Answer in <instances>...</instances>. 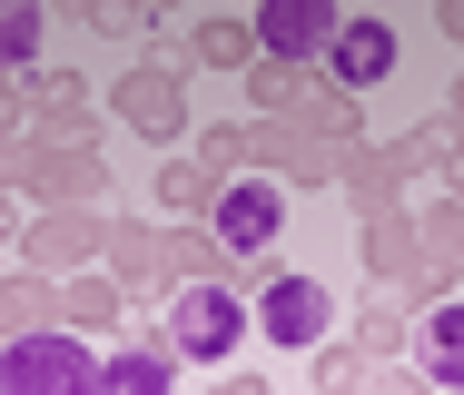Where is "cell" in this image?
I'll return each mask as SVG.
<instances>
[{"label":"cell","mask_w":464,"mask_h":395,"mask_svg":"<svg viewBox=\"0 0 464 395\" xmlns=\"http://www.w3.org/2000/svg\"><path fill=\"white\" fill-rule=\"evenodd\" d=\"M237 336H247V306L227 287H188L179 296V356H208V366H218Z\"/></svg>","instance_id":"obj_3"},{"label":"cell","mask_w":464,"mask_h":395,"mask_svg":"<svg viewBox=\"0 0 464 395\" xmlns=\"http://www.w3.org/2000/svg\"><path fill=\"white\" fill-rule=\"evenodd\" d=\"M30 50H40V10H30V0H10V60H30Z\"/></svg>","instance_id":"obj_9"},{"label":"cell","mask_w":464,"mask_h":395,"mask_svg":"<svg viewBox=\"0 0 464 395\" xmlns=\"http://www.w3.org/2000/svg\"><path fill=\"white\" fill-rule=\"evenodd\" d=\"M109 395H169V356H119L109 366Z\"/></svg>","instance_id":"obj_8"},{"label":"cell","mask_w":464,"mask_h":395,"mask_svg":"<svg viewBox=\"0 0 464 395\" xmlns=\"http://www.w3.org/2000/svg\"><path fill=\"white\" fill-rule=\"evenodd\" d=\"M425 376H445V386H464V306H445V316H425Z\"/></svg>","instance_id":"obj_7"},{"label":"cell","mask_w":464,"mask_h":395,"mask_svg":"<svg viewBox=\"0 0 464 395\" xmlns=\"http://www.w3.org/2000/svg\"><path fill=\"white\" fill-rule=\"evenodd\" d=\"M277 217H286V198L267 188V178H237V188H227V207H218V237H227L237 257H257V247L277 237Z\"/></svg>","instance_id":"obj_4"},{"label":"cell","mask_w":464,"mask_h":395,"mask_svg":"<svg viewBox=\"0 0 464 395\" xmlns=\"http://www.w3.org/2000/svg\"><path fill=\"white\" fill-rule=\"evenodd\" d=\"M257 326L277 336V346H306L316 326H326V287H306V277H277L267 306H257Z\"/></svg>","instance_id":"obj_5"},{"label":"cell","mask_w":464,"mask_h":395,"mask_svg":"<svg viewBox=\"0 0 464 395\" xmlns=\"http://www.w3.org/2000/svg\"><path fill=\"white\" fill-rule=\"evenodd\" d=\"M385 60H395V30H385V20H346V30H336V50H326V70H336L346 90L385 80Z\"/></svg>","instance_id":"obj_6"},{"label":"cell","mask_w":464,"mask_h":395,"mask_svg":"<svg viewBox=\"0 0 464 395\" xmlns=\"http://www.w3.org/2000/svg\"><path fill=\"white\" fill-rule=\"evenodd\" d=\"M336 0H267V20H257V40L277 50V60H326L336 50Z\"/></svg>","instance_id":"obj_2"},{"label":"cell","mask_w":464,"mask_h":395,"mask_svg":"<svg viewBox=\"0 0 464 395\" xmlns=\"http://www.w3.org/2000/svg\"><path fill=\"white\" fill-rule=\"evenodd\" d=\"M0 395H109V366L80 336H20L0 366Z\"/></svg>","instance_id":"obj_1"}]
</instances>
